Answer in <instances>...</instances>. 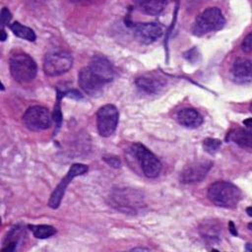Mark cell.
Wrapping results in <instances>:
<instances>
[{"mask_svg": "<svg viewBox=\"0 0 252 252\" xmlns=\"http://www.w3.org/2000/svg\"><path fill=\"white\" fill-rule=\"evenodd\" d=\"M109 199L111 206L124 214H137L144 206L143 194L132 188L114 189Z\"/></svg>", "mask_w": 252, "mask_h": 252, "instance_id": "cell-2", "label": "cell"}, {"mask_svg": "<svg viewBox=\"0 0 252 252\" xmlns=\"http://www.w3.org/2000/svg\"><path fill=\"white\" fill-rule=\"evenodd\" d=\"M25 234V229L20 225L13 226L10 231L7 233V236L4 241V247L2 251H14L16 250L17 244H19L22 236Z\"/></svg>", "mask_w": 252, "mask_h": 252, "instance_id": "cell-18", "label": "cell"}, {"mask_svg": "<svg viewBox=\"0 0 252 252\" xmlns=\"http://www.w3.org/2000/svg\"><path fill=\"white\" fill-rule=\"evenodd\" d=\"M226 140L232 141L241 148L251 149V132L243 128L232 129L226 137Z\"/></svg>", "mask_w": 252, "mask_h": 252, "instance_id": "cell-17", "label": "cell"}, {"mask_svg": "<svg viewBox=\"0 0 252 252\" xmlns=\"http://www.w3.org/2000/svg\"><path fill=\"white\" fill-rule=\"evenodd\" d=\"M73 65L72 55L65 50H52L45 54L43 71L46 76L56 77L68 72Z\"/></svg>", "mask_w": 252, "mask_h": 252, "instance_id": "cell-6", "label": "cell"}, {"mask_svg": "<svg viewBox=\"0 0 252 252\" xmlns=\"http://www.w3.org/2000/svg\"><path fill=\"white\" fill-rule=\"evenodd\" d=\"M133 33L139 42L150 44L162 35L163 29L158 23H137L133 25Z\"/></svg>", "mask_w": 252, "mask_h": 252, "instance_id": "cell-11", "label": "cell"}, {"mask_svg": "<svg viewBox=\"0 0 252 252\" xmlns=\"http://www.w3.org/2000/svg\"><path fill=\"white\" fill-rule=\"evenodd\" d=\"M11 19H12V14L9 11V9H7L6 7L2 8V10H1V26H2V30H4V27L9 24Z\"/></svg>", "mask_w": 252, "mask_h": 252, "instance_id": "cell-23", "label": "cell"}, {"mask_svg": "<svg viewBox=\"0 0 252 252\" xmlns=\"http://www.w3.org/2000/svg\"><path fill=\"white\" fill-rule=\"evenodd\" d=\"M224 24L225 19L220 9L210 7L196 17L192 27V33L196 36H203L222 29Z\"/></svg>", "mask_w": 252, "mask_h": 252, "instance_id": "cell-3", "label": "cell"}, {"mask_svg": "<svg viewBox=\"0 0 252 252\" xmlns=\"http://www.w3.org/2000/svg\"><path fill=\"white\" fill-rule=\"evenodd\" d=\"M10 29L15 35L23 39H26L29 41H34L36 38L34 32L31 28L24 26L19 22H14L13 24H11Z\"/></svg>", "mask_w": 252, "mask_h": 252, "instance_id": "cell-20", "label": "cell"}, {"mask_svg": "<svg viewBox=\"0 0 252 252\" xmlns=\"http://www.w3.org/2000/svg\"><path fill=\"white\" fill-rule=\"evenodd\" d=\"M250 210H251V208H250V207H248V208H247V214H248V216H249V217H251V213H250Z\"/></svg>", "mask_w": 252, "mask_h": 252, "instance_id": "cell-27", "label": "cell"}, {"mask_svg": "<svg viewBox=\"0 0 252 252\" xmlns=\"http://www.w3.org/2000/svg\"><path fill=\"white\" fill-rule=\"evenodd\" d=\"M1 33H2L1 40H2V41H4V40L6 39V37H7V34H6V32H5V31H4V30H2V31H1Z\"/></svg>", "mask_w": 252, "mask_h": 252, "instance_id": "cell-25", "label": "cell"}, {"mask_svg": "<svg viewBox=\"0 0 252 252\" xmlns=\"http://www.w3.org/2000/svg\"><path fill=\"white\" fill-rule=\"evenodd\" d=\"M213 166V162L208 159H198L190 162L189 164L185 165V167L181 170L179 179L180 182L185 184L190 183H197L201 182L210 169Z\"/></svg>", "mask_w": 252, "mask_h": 252, "instance_id": "cell-10", "label": "cell"}, {"mask_svg": "<svg viewBox=\"0 0 252 252\" xmlns=\"http://www.w3.org/2000/svg\"><path fill=\"white\" fill-rule=\"evenodd\" d=\"M230 231L233 233V234H237V232L234 230V225H233V223L232 222H230Z\"/></svg>", "mask_w": 252, "mask_h": 252, "instance_id": "cell-26", "label": "cell"}, {"mask_svg": "<svg viewBox=\"0 0 252 252\" xmlns=\"http://www.w3.org/2000/svg\"><path fill=\"white\" fill-rule=\"evenodd\" d=\"M23 122L31 131H42L51 126L52 117L47 108L33 105L29 107L24 113Z\"/></svg>", "mask_w": 252, "mask_h": 252, "instance_id": "cell-7", "label": "cell"}, {"mask_svg": "<svg viewBox=\"0 0 252 252\" xmlns=\"http://www.w3.org/2000/svg\"><path fill=\"white\" fill-rule=\"evenodd\" d=\"M89 167L86 164L83 163H74L70 169L68 170L67 174L64 176V178L60 181V183L57 185V187L52 192L50 199L48 201V206L52 209H57L61 203V200L64 196V193L66 191L67 186L69 183L77 176L83 175L87 173Z\"/></svg>", "mask_w": 252, "mask_h": 252, "instance_id": "cell-9", "label": "cell"}, {"mask_svg": "<svg viewBox=\"0 0 252 252\" xmlns=\"http://www.w3.org/2000/svg\"><path fill=\"white\" fill-rule=\"evenodd\" d=\"M208 198L218 207L234 209L241 199V191L229 181H216L208 188Z\"/></svg>", "mask_w": 252, "mask_h": 252, "instance_id": "cell-1", "label": "cell"}, {"mask_svg": "<svg viewBox=\"0 0 252 252\" xmlns=\"http://www.w3.org/2000/svg\"><path fill=\"white\" fill-rule=\"evenodd\" d=\"M88 68L103 85L110 83L114 78V70L111 63L102 55H94L88 65Z\"/></svg>", "mask_w": 252, "mask_h": 252, "instance_id": "cell-12", "label": "cell"}, {"mask_svg": "<svg viewBox=\"0 0 252 252\" xmlns=\"http://www.w3.org/2000/svg\"><path fill=\"white\" fill-rule=\"evenodd\" d=\"M137 88L148 94H158L165 85V82L161 78H158L153 75H144L136 79Z\"/></svg>", "mask_w": 252, "mask_h": 252, "instance_id": "cell-15", "label": "cell"}, {"mask_svg": "<svg viewBox=\"0 0 252 252\" xmlns=\"http://www.w3.org/2000/svg\"><path fill=\"white\" fill-rule=\"evenodd\" d=\"M10 73L15 81L21 84L32 82L37 73L35 61L27 53L18 52L13 54L9 60Z\"/></svg>", "mask_w": 252, "mask_h": 252, "instance_id": "cell-4", "label": "cell"}, {"mask_svg": "<svg viewBox=\"0 0 252 252\" xmlns=\"http://www.w3.org/2000/svg\"><path fill=\"white\" fill-rule=\"evenodd\" d=\"M221 146V142L219 139H214V138H207L203 141V148L204 150L213 155L219 151V149Z\"/></svg>", "mask_w": 252, "mask_h": 252, "instance_id": "cell-22", "label": "cell"}, {"mask_svg": "<svg viewBox=\"0 0 252 252\" xmlns=\"http://www.w3.org/2000/svg\"><path fill=\"white\" fill-rule=\"evenodd\" d=\"M242 50L246 53H250L251 52V48H252V44H251V33H248L247 36L244 38L243 42H242Z\"/></svg>", "mask_w": 252, "mask_h": 252, "instance_id": "cell-24", "label": "cell"}, {"mask_svg": "<svg viewBox=\"0 0 252 252\" xmlns=\"http://www.w3.org/2000/svg\"><path fill=\"white\" fill-rule=\"evenodd\" d=\"M177 122L186 128H197L203 123V117L196 109L184 107L176 114Z\"/></svg>", "mask_w": 252, "mask_h": 252, "instance_id": "cell-16", "label": "cell"}, {"mask_svg": "<svg viewBox=\"0 0 252 252\" xmlns=\"http://www.w3.org/2000/svg\"><path fill=\"white\" fill-rule=\"evenodd\" d=\"M30 230L35 238L45 239L56 233V229L49 224H30Z\"/></svg>", "mask_w": 252, "mask_h": 252, "instance_id": "cell-21", "label": "cell"}, {"mask_svg": "<svg viewBox=\"0 0 252 252\" xmlns=\"http://www.w3.org/2000/svg\"><path fill=\"white\" fill-rule=\"evenodd\" d=\"M130 151L138 161L145 176L148 178H156L159 175L162 164L147 147L141 143H134L132 144Z\"/></svg>", "mask_w": 252, "mask_h": 252, "instance_id": "cell-5", "label": "cell"}, {"mask_svg": "<svg viewBox=\"0 0 252 252\" xmlns=\"http://www.w3.org/2000/svg\"><path fill=\"white\" fill-rule=\"evenodd\" d=\"M78 83L81 89L90 95H96L102 92V85L89 70L88 66L83 67L78 74Z\"/></svg>", "mask_w": 252, "mask_h": 252, "instance_id": "cell-13", "label": "cell"}, {"mask_svg": "<svg viewBox=\"0 0 252 252\" xmlns=\"http://www.w3.org/2000/svg\"><path fill=\"white\" fill-rule=\"evenodd\" d=\"M232 78L238 84H245L251 81V61L244 57L234 60L231 68Z\"/></svg>", "mask_w": 252, "mask_h": 252, "instance_id": "cell-14", "label": "cell"}, {"mask_svg": "<svg viewBox=\"0 0 252 252\" xmlns=\"http://www.w3.org/2000/svg\"><path fill=\"white\" fill-rule=\"evenodd\" d=\"M166 2L164 1H142L138 2L139 9L145 14L151 16H158L164 9Z\"/></svg>", "mask_w": 252, "mask_h": 252, "instance_id": "cell-19", "label": "cell"}, {"mask_svg": "<svg viewBox=\"0 0 252 252\" xmlns=\"http://www.w3.org/2000/svg\"><path fill=\"white\" fill-rule=\"evenodd\" d=\"M119 113L113 104H105L96 112V127L100 136H111L117 127Z\"/></svg>", "mask_w": 252, "mask_h": 252, "instance_id": "cell-8", "label": "cell"}]
</instances>
